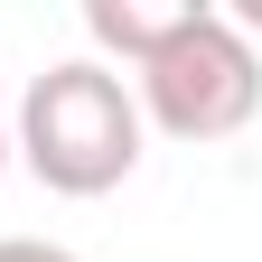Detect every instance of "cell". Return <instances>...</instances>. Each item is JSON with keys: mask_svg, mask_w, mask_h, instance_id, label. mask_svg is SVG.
Wrapping results in <instances>:
<instances>
[{"mask_svg": "<svg viewBox=\"0 0 262 262\" xmlns=\"http://www.w3.org/2000/svg\"><path fill=\"white\" fill-rule=\"evenodd\" d=\"M84 38L131 66V103L150 131L206 150L262 113V56L225 10H150V0H84Z\"/></svg>", "mask_w": 262, "mask_h": 262, "instance_id": "1", "label": "cell"}, {"mask_svg": "<svg viewBox=\"0 0 262 262\" xmlns=\"http://www.w3.org/2000/svg\"><path fill=\"white\" fill-rule=\"evenodd\" d=\"M141 141H150V122L131 103L122 66L66 56V66H47V75L19 94V141L10 150L28 159V178L47 196H113L141 169Z\"/></svg>", "mask_w": 262, "mask_h": 262, "instance_id": "2", "label": "cell"}, {"mask_svg": "<svg viewBox=\"0 0 262 262\" xmlns=\"http://www.w3.org/2000/svg\"><path fill=\"white\" fill-rule=\"evenodd\" d=\"M0 262H75V253L47 244V234H0Z\"/></svg>", "mask_w": 262, "mask_h": 262, "instance_id": "3", "label": "cell"}, {"mask_svg": "<svg viewBox=\"0 0 262 262\" xmlns=\"http://www.w3.org/2000/svg\"><path fill=\"white\" fill-rule=\"evenodd\" d=\"M0 169H10V122H0Z\"/></svg>", "mask_w": 262, "mask_h": 262, "instance_id": "4", "label": "cell"}]
</instances>
